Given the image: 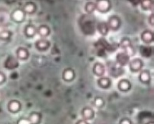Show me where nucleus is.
<instances>
[{
    "label": "nucleus",
    "mask_w": 154,
    "mask_h": 124,
    "mask_svg": "<svg viewBox=\"0 0 154 124\" xmlns=\"http://www.w3.org/2000/svg\"><path fill=\"white\" fill-rule=\"evenodd\" d=\"M79 26L81 30L87 35L94 34L96 29V23L95 19L93 16L89 14H86L81 16L79 19Z\"/></svg>",
    "instance_id": "f257e3e1"
},
{
    "label": "nucleus",
    "mask_w": 154,
    "mask_h": 124,
    "mask_svg": "<svg viewBox=\"0 0 154 124\" xmlns=\"http://www.w3.org/2000/svg\"><path fill=\"white\" fill-rule=\"evenodd\" d=\"M107 68L110 75L114 78H118L124 74L125 71L123 67L119 65L118 63L114 61H108Z\"/></svg>",
    "instance_id": "f03ea898"
},
{
    "label": "nucleus",
    "mask_w": 154,
    "mask_h": 124,
    "mask_svg": "<svg viewBox=\"0 0 154 124\" xmlns=\"http://www.w3.org/2000/svg\"><path fill=\"white\" fill-rule=\"evenodd\" d=\"M120 47L123 50V52H125L126 55L128 56H133L135 55V50L132 44V42L128 38H123L120 42Z\"/></svg>",
    "instance_id": "7ed1b4c3"
},
{
    "label": "nucleus",
    "mask_w": 154,
    "mask_h": 124,
    "mask_svg": "<svg viewBox=\"0 0 154 124\" xmlns=\"http://www.w3.org/2000/svg\"><path fill=\"white\" fill-rule=\"evenodd\" d=\"M96 4V10L100 13H104L107 12L111 9V4L109 1L107 0H100V1H97L95 2Z\"/></svg>",
    "instance_id": "20e7f679"
},
{
    "label": "nucleus",
    "mask_w": 154,
    "mask_h": 124,
    "mask_svg": "<svg viewBox=\"0 0 154 124\" xmlns=\"http://www.w3.org/2000/svg\"><path fill=\"white\" fill-rule=\"evenodd\" d=\"M128 64H129L130 70L132 72H138L141 71L143 66V61L139 58H134L133 60L130 61Z\"/></svg>",
    "instance_id": "39448f33"
},
{
    "label": "nucleus",
    "mask_w": 154,
    "mask_h": 124,
    "mask_svg": "<svg viewBox=\"0 0 154 124\" xmlns=\"http://www.w3.org/2000/svg\"><path fill=\"white\" fill-rule=\"evenodd\" d=\"M10 17L13 21H15L17 23H21L24 20L25 13L21 9H17L12 13Z\"/></svg>",
    "instance_id": "423d86ee"
},
{
    "label": "nucleus",
    "mask_w": 154,
    "mask_h": 124,
    "mask_svg": "<svg viewBox=\"0 0 154 124\" xmlns=\"http://www.w3.org/2000/svg\"><path fill=\"white\" fill-rule=\"evenodd\" d=\"M129 58L130 57L125 52H119L116 56V63L122 67H124L129 63Z\"/></svg>",
    "instance_id": "0eeeda50"
},
{
    "label": "nucleus",
    "mask_w": 154,
    "mask_h": 124,
    "mask_svg": "<svg viewBox=\"0 0 154 124\" xmlns=\"http://www.w3.org/2000/svg\"><path fill=\"white\" fill-rule=\"evenodd\" d=\"M4 65L6 67V68L9 70L15 69L19 66V62L17 60V58H15L13 56H9L5 61Z\"/></svg>",
    "instance_id": "6e6552de"
},
{
    "label": "nucleus",
    "mask_w": 154,
    "mask_h": 124,
    "mask_svg": "<svg viewBox=\"0 0 154 124\" xmlns=\"http://www.w3.org/2000/svg\"><path fill=\"white\" fill-rule=\"evenodd\" d=\"M11 17L10 13L6 10L0 8V26H5L10 22Z\"/></svg>",
    "instance_id": "1a4fd4ad"
},
{
    "label": "nucleus",
    "mask_w": 154,
    "mask_h": 124,
    "mask_svg": "<svg viewBox=\"0 0 154 124\" xmlns=\"http://www.w3.org/2000/svg\"><path fill=\"white\" fill-rule=\"evenodd\" d=\"M107 26L109 27V30H117L119 28L121 25V21L118 16H111L109 18V20L107 22Z\"/></svg>",
    "instance_id": "9d476101"
},
{
    "label": "nucleus",
    "mask_w": 154,
    "mask_h": 124,
    "mask_svg": "<svg viewBox=\"0 0 154 124\" xmlns=\"http://www.w3.org/2000/svg\"><path fill=\"white\" fill-rule=\"evenodd\" d=\"M93 72L96 76L98 77H103L104 73H105V67L103 64L100 63V62H97L95 63L93 68Z\"/></svg>",
    "instance_id": "9b49d317"
},
{
    "label": "nucleus",
    "mask_w": 154,
    "mask_h": 124,
    "mask_svg": "<svg viewBox=\"0 0 154 124\" xmlns=\"http://www.w3.org/2000/svg\"><path fill=\"white\" fill-rule=\"evenodd\" d=\"M94 116H95V113L92 108L85 107L82 110V117L85 120H91L94 118Z\"/></svg>",
    "instance_id": "f8f14e48"
},
{
    "label": "nucleus",
    "mask_w": 154,
    "mask_h": 124,
    "mask_svg": "<svg viewBox=\"0 0 154 124\" xmlns=\"http://www.w3.org/2000/svg\"><path fill=\"white\" fill-rule=\"evenodd\" d=\"M75 78V72L72 68H66L62 72V78L66 81H72Z\"/></svg>",
    "instance_id": "ddd939ff"
},
{
    "label": "nucleus",
    "mask_w": 154,
    "mask_h": 124,
    "mask_svg": "<svg viewBox=\"0 0 154 124\" xmlns=\"http://www.w3.org/2000/svg\"><path fill=\"white\" fill-rule=\"evenodd\" d=\"M8 108H9V110H10L11 113H18L21 109V104L20 102L19 101H17V100H12V101H10V102H9Z\"/></svg>",
    "instance_id": "4468645a"
},
{
    "label": "nucleus",
    "mask_w": 154,
    "mask_h": 124,
    "mask_svg": "<svg viewBox=\"0 0 154 124\" xmlns=\"http://www.w3.org/2000/svg\"><path fill=\"white\" fill-rule=\"evenodd\" d=\"M50 46V43L45 39H40L35 43V47L39 51H45Z\"/></svg>",
    "instance_id": "2eb2a0df"
},
{
    "label": "nucleus",
    "mask_w": 154,
    "mask_h": 124,
    "mask_svg": "<svg viewBox=\"0 0 154 124\" xmlns=\"http://www.w3.org/2000/svg\"><path fill=\"white\" fill-rule=\"evenodd\" d=\"M118 88L122 92H128L131 88V83L128 80L122 79L118 83Z\"/></svg>",
    "instance_id": "dca6fc26"
},
{
    "label": "nucleus",
    "mask_w": 154,
    "mask_h": 124,
    "mask_svg": "<svg viewBox=\"0 0 154 124\" xmlns=\"http://www.w3.org/2000/svg\"><path fill=\"white\" fill-rule=\"evenodd\" d=\"M97 29L98 32L103 36H106L108 34V31H109V27H108L107 23L106 22H100V23H98L97 25Z\"/></svg>",
    "instance_id": "f3484780"
},
{
    "label": "nucleus",
    "mask_w": 154,
    "mask_h": 124,
    "mask_svg": "<svg viewBox=\"0 0 154 124\" xmlns=\"http://www.w3.org/2000/svg\"><path fill=\"white\" fill-rule=\"evenodd\" d=\"M141 39L144 43H150L152 42L153 40V35L152 33L150 30H145L141 34Z\"/></svg>",
    "instance_id": "a211bd4d"
},
{
    "label": "nucleus",
    "mask_w": 154,
    "mask_h": 124,
    "mask_svg": "<svg viewBox=\"0 0 154 124\" xmlns=\"http://www.w3.org/2000/svg\"><path fill=\"white\" fill-rule=\"evenodd\" d=\"M97 85L101 88H108L111 85V81L107 77H100L97 80Z\"/></svg>",
    "instance_id": "6ab92c4d"
},
{
    "label": "nucleus",
    "mask_w": 154,
    "mask_h": 124,
    "mask_svg": "<svg viewBox=\"0 0 154 124\" xmlns=\"http://www.w3.org/2000/svg\"><path fill=\"white\" fill-rule=\"evenodd\" d=\"M139 81L141 82L145 83V84H148L150 81V73L148 70H143L140 72V75L139 76Z\"/></svg>",
    "instance_id": "aec40b11"
},
{
    "label": "nucleus",
    "mask_w": 154,
    "mask_h": 124,
    "mask_svg": "<svg viewBox=\"0 0 154 124\" xmlns=\"http://www.w3.org/2000/svg\"><path fill=\"white\" fill-rule=\"evenodd\" d=\"M28 120L31 124H39L42 120V115L38 112H33L30 114Z\"/></svg>",
    "instance_id": "412c9836"
},
{
    "label": "nucleus",
    "mask_w": 154,
    "mask_h": 124,
    "mask_svg": "<svg viewBox=\"0 0 154 124\" xmlns=\"http://www.w3.org/2000/svg\"><path fill=\"white\" fill-rule=\"evenodd\" d=\"M17 58L20 60H26L29 57V52L26 48L23 47H20L17 51Z\"/></svg>",
    "instance_id": "4be33fe9"
},
{
    "label": "nucleus",
    "mask_w": 154,
    "mask_h": 124,
    "mask_svg": "<svg viewBox=\"0 0 154 124\" xmlns=\"http://www.w3.org/2000/svg\"><path fill=\"white\" fill-rule=\"evenodd\" d=\"M23 11L25 13H29V14H32L37 10V6L34 2H26L23 7Z\"/></svg>",
    "instance_id": "5701e85b"
},
{
    "label": "nucleus",
    "mask_w": 154,
    "mask_h": 124,
    "mask_svg": "<svg viewBox=\"0 0 154 124\" xmlns=\"http://www.w3.org/2000/svg\"><path fill=\"white\" fill-rule=\"evenodd\" d=\"M37 33L39 34L40 36L42 37H46L49 35L50 34V29L48 26L46 25H42L38 27V29H37Z\"/></svg>",
    "instance_id": "b1692460"
},
{
    "label": "nucleus",
    "mask_w": 154,
    "mask_h": 124,
    "mask_svg": "<svg viewBox=\"0 0 154 124\" xmlns=\"http://www.w3.org/2000/svg\"><path fill=\"white\" fill-rule=\"evenodd\" d=\"M25 35L28 37H33L37 34V29L33 25H27L24 29Z\"/></svg>",
    "instance_id": "393cba45"
},
{
    "label": "nucleus",
    "mask_w": 154,
    "mask_h": 124,
    "mask_svg": "<svg viewBox=\"0 0 154 124\" xmlns=\"http://www.w3.org/2000/svg\"><path fill=\"white\" fill-rule=\"evenodd\" d=\"M10 37H11V33L10 30H6L5 26H0V39L6 40L10 39Z\"/></svg>",
    "instance_id": "a878e982"
},
{
    "label": "nucleus",
    "mask_w": 154,
    "mask_h": 124,
    "mask_svg": "<svg viewBox=\"0 0 154 124\" xmlns=\"http://www.w3.org/2000/svg\"><path fill=\"white\" fill-rule=\"evenodd\" d=\"M95 10H96V4H95V2H88L85 5V10H86V12L89 15L92 14L95 11Z\"/></svg>",
    "instance_id": "bb28decb"
},
{
    "label": "nucleus",
    "mask_w": 154,
    "mask_h": 124,
    "mask_svg": "<svg viewBox=\"0 0 154 124\" xmlns=\"http://www.w3.org/2000/svg\"><path fill=\"white\" fill-rule=\"evenodd\" d=\"M140 52L141 55L145 58H149L152 55V47L146 46V47H140Z\"/></svg>",
    "instance_id": "cd10ccee"
},
{
    "label": "nucleus",
    "mask_w": 154,
    "mask_h": 124,
    "mask_svg": "<svg viewBox=\"0 0 154 124\" xmlns=\"http://www.w3.org/2000/svg\"><path fill=\"white\" fill-rule=\"evenodd\" d=\"M94 105L96 106L97 108H102L104 105V100L101 97H96L94 102Z\"/></svg>",
    "instance_id": "c85d7f7f"
},
{
    "label": "nucleus",
    "mask_w": 154,
    "mask_h": 124,
    "mask_svg": "<svg viewBox=\"0 0 154 124\" xmlns=\"http://www.w3.org/2000/svg\"><path fill=\"white\" fill-rule=\"evenodd\" d=\"M141 6L144 10H149L152 8V2L151 1H144L141 2Z\"/></svg>",
    "instance_id": "c756f323"
},
{
    "label": "nucleus",
    "mask_w": 154,
    "mask_h": 124,
    "mask_svg": "<svg viewBox=\"0 0 154 124\" xmlns=\"http://www.w3.org/2000/svg\"><path fill=\"white\" fill-rule=\"evenodd\" d=\"M17 124H31L29 121L28 118H20L19 120L17 121Z\"/></svg>",
    "instance_id": "7c9ffc66"
},
{
    "label": "nucleus",
    "mask_w": 154,
    "mask_h": 124,
    "mask_svg": "<svg viewBox=\"0 0 154 124\" xmlns=\"http://www.w3.org/2000/svg\"><path fill=\"white\" fill-rule=\"evenodd\" d=\"M119 124H132V121L128 118H123L120 120Z\"/></svg>",
    "instance_id": "2f4dec72"
},
{
    "label": "nucleus",
    "mask_w": 154,
    "mask_h": 124,
    "mask_svg": "<svg viewBox=\"0 0 154 124\" xmlns=\"http://www.w3.org/2000/svg\"><path fill=\"white\" fill-rule=\"evenodd\" d=\"M5 81H6V76H5L3 73L0 72V84L3 83Z\"/></svg>",
    "instance_id": "473e14b6"
},
{
    "label": "nucleus",
    "mask_w": 154,
    "mask_h": 124,
    "mask_svg": "<svg viewBox=\"0 0 154 124\" xmlns=\"http://www.w3.org/2000/svg\"><path fill=\"white\" fill-rule=\"evenodd\" d=\"M75 124H89V123L87 122V120H85L82 119V120H79L77 121Z\"/></svg>",
    "instance_id": "72a5a7b5"
},
{
    "label": "nucleus",
    "mask_w": 154,
    "mask_h": 124,
    "mask_svg": "<svg viewBox=\"0 0 154 124\" xmlns=\"http://www.w3.org/2000/svg\"><path fill=\"white\" fill-rule=\"evenodd\" d=\"M149 23H150L151 26H153V14H151L149 18Z\"/></svg>",
    "instance_id": "f704fd0d"
},
{
    "label": "nucleus",
    "mask_w": 154,
    "mask_h": 124,
    "mask_svg": "<svg viewBox=\"0 0 154 124\" xmlns=\"http://www.w3.org/2000/svg\"><path fill=\"white\" fill-rule=\"evenodd\" d=\"M146 124H154V123H153V122H152V121H150V122L147 123Z\"/></svg>",
    "instance_id": "c9c22d12"
}]
</instances>
